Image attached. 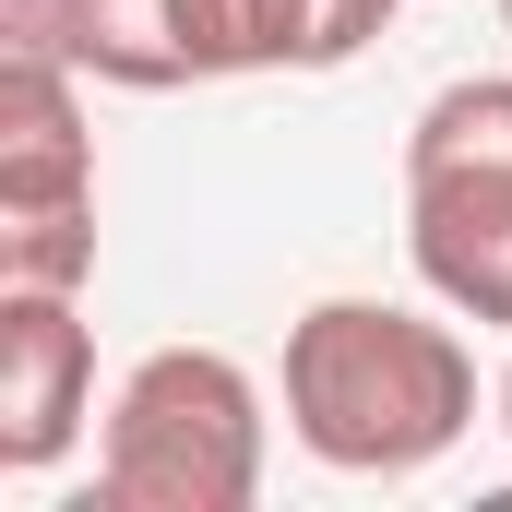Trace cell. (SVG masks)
Segmentation results:
<instances>
[{
    "label": "cell",
    "instance_id": "6da1fadb",
    "mask_svg": "<svg viewBox=\"0 0 512 512\" xmlns=\"http://www.w3.org/2000/svg\"><path fill=\"white\" fill-rule=\"evenodd\" d=\"M286 429L334 477H429L477 429V358L393 298H322L286 322Z\"/></svg>",
    "mask_w": 512,
    "mask_h": 512
},
{
    "label": "cell",
    "instance_id": "7a4b0ae2",
    "mask_svg": "<svg viewBox=\"0 0 512 512\" xmlns=\"http://www.w3.org/2000/svg\"><path fill=\"white\" fill-rule=\"evenodd\" d=\"M274 417L262 382L227 346H155L108 393V453H96V501L108 512H251Z\"/></svg>",
    "mask_w": 512,
    "mask_h": 512
},
{
    "label": "cell",
    "instance_id": "3957f363",
    "mask_svg": "<svg viewBox=\"0 0 512 512\" xmlns=\"http://www.w3.org/2000/svg\"><path fill=\"white\" fill-rule=\"evenodd\" d=\"M96 274V143L72 108V60L12 36L0 72V286H72Z\"/></svg>",
    "mask_w": 512,
    "mask_h": 512
},
{
    "label": "cell",
    "instance_id": "277c9868",
    "mask_svg": "<svg viewBox=\"0 0 512 512\" xmlns=\"http://www.w3.org/2000/svg\"><path fill=\"white\" fill-rule=\"evenodd\" d=\"M96 417V334L72 286H0V465L48 477Z\"/></svg>",
    "mask_w": 512,
    "mask_h": 512
},
{
    "label": "cell",
    "instance_id": "5b68a950",
    "mask_svg": "<svg viewBox=\"0 0 512 512\" xmlns=\"http://www.w3.org/2000/svg\"><path fill=\"white\" fill-rule=\"evenodd\" d=\"M405 251L441 310L512 322V167H405Z\"/></svg>",
    "mask_w": 512,
    "mask_h": 512
},
{
    "label": "cell",
    "instance_id": "8992f818",
    "mask_svg": "<svg viewBox=\"0 0 512 512\" xmlns=\"http://www.w3.org/2000/svg\"><path fill=\"white\" fill-rule=\"evenodd\" d=\"M12 36L24 48H60L84 84H131V96L191 84L179 0H12Z\"/></svg>",
    "mask_w": 512,
    "mask_h": 512
},
{
    "label": "cell",
    "instance_id": "52a82bcc",
    "mask_svg": "<svg viewBox=\"0 0 512 512\" xmlns=\"http://www.w3.org/2000/svg\"><path fill=\"white\" fill-rule=\"evenodd\" d=\"M191 84L227 72H310V0H179Z\"/></svg>",
    "mask_w": 512,
    "mask_h": 512
},
{
    "label": "cell",
    "instance_id": "ba28073f",
    "mask_svg": "<svg viewBox=\"0 0 512 512\" xmlns=\"http://www.w3.org/2000/svg\"><path fill=\"white\" fill-rule=\"evenodd\" d=\"M382 24H393V0H310V72H346Z\"/></svg>",
    "mask_w": 512,
    "mask_h": 512
},
{
    "label": "cell",
    "instance_id": "9c48e42d",
    "mask_svg": "<svg viewBox=\"0 0 512 512\" xmlns=\"http://www.w3.org/2000/svg\"><path fill=\"white\" fill-rule=\"evenodd\" d=\"M501 429H512V370H501Z\"/></svg>",
    "mask_w": 512,
    "mask_h": 512
},
{
    "label": "cell",
    "instance_id": "30bf717a",
    "mask_svg": "<svg viewBox=\"0 0 512 512\" xmlns=\"http://www.w3.org/2000/svg\"><path fill=\"white\" fill-rule=\"evenodd\" d=\"M501 24H512V0H501Z\"/></svg>",
    "mask_w": 512,
    "mask_h": 512
}]
</instances>
